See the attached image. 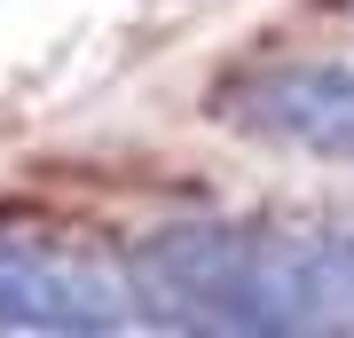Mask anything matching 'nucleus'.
<instances>
[{
    "instance_id": "7ed1b4c3",
    "label": "nucleus",
    "mask_w": 354,
    "mask_h": 338,
    "mask_svg": "<svg viewBox=\"0 0 354 338\" xmlns=\"http://www.w3.org/2000/svg\"><path fill=\"white\" fill-rule=\"evenodd\" d=\"M134 323V283L87 244L48 228H0V330L39 338H102Z\"/></svg>"
},
{
    "instance_id": "f03ea898",
    "label": "nucleus",
    "mask_w": 354,
    "mask_h": 338,
    "mask_svg": "<svg viewBox=\"0 0 354 338\" xmlns=\"http://www.w3.org/2000/svg\"><path fill=\"white\" fill-rule=\"evenodd\" d=\"M228 134L260 142L283 158L315 165H354V63L307 55V63H244L205 95Z\"/></svg>"
},
{
    "instance_id": "f257e3e1",
    "label": "nucleus",
    "mask_w": 354,
    "mask_h": 338,
    "mask_svg": "<svg viewBox=\"0 0 354 338\" xmlns=\"http://www.w3.org/2000/svg\"><path fill=\"white\" fill-rule=\"evenodd\" d=\"M134 314L165 330L291 338L354 323V228L174 220L127 252Z\"/></svg>"
}]
</instances>
